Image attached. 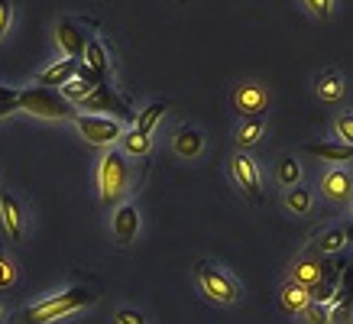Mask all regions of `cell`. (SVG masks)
<instances>
[{"instance_id": "6da1fadb", "label": "cell", "mask_w": 353, "mask_h": 324, "mask_svg": "<svg viewBox=\"0 0 353 324\" xmlns=\"http://www.w3.org/2000/svg\"><path fill=\"white\" fill-rule=\"evenodd\" d=\"M17 110H30V114H36V117H52V120H75V104L72 101H65L62 91L59 88H26V91H20L17 94Z\"/></svg>"}, {"instance_id": "d590c367", "label": "cell", "mask_w": 353, "mask_h": 324, "mask_svg": "<svg viewBox=\"0 0 353 324\" xmlns=\"http://www.w3.org/2000/svg\"><path fill=\"white\" fill-rule=\"evenodd\" d=\"M343 237H347V243H353V221L350 224H343Z\"/></svg>"}, {"instance_id": "ba28073f", "label": "cell", "mask_w": 353, "mask_h": 324, "mask_svg": "<svg viewBox=\"0 0 353 324\" xmlns=\"http://www.w3.org/2000/svg\"><path fill=\"white\" fill-rule=\"evenodd\" d=\"M78 108H81V110H108L110 108L120 120H133V110H130L127 104H123V101L110 91V85H97L94 91H91L81 104H78Z\"/></svg>"}, {"instance_id": "603a6c76", "label": "cell", "mask_w": 353, "mask_h": 324, "mask_svg": "<svg viewBox=\"0 0 353 324\" xmlns=\"http://www.w3.org/2000/svg\"><path fill=\"white\" fill-rule=\"evenodd\" d=\"M276 182L282 185V188H295V185L301 182V165L292 159V156L279 159V165H276Z\"/></svg>"}, {"instance_id": "7402d4cb", "label": "cell", "mask_w": 353, "mask_h": 324, "mask_svg": "<svg viewBox=\"0 0 353 324\" xmlns=\"http://www.w3.org/2000/svg\"><path fill=\"white\" fill-rule=\"evenodd\" d=\"M165 110H169V104H165V101H152V104H150L146 110H139V117H137V130H139V133H146V136H150L152 127H156V123H159V120L165 117Z\"/></svg>"}, {"instance_id": "cb8c5ba5", "label": "cell", "mask_w": 353, "mask_h": 324, "mask_svg": "<svg viewBox=\"0 0 353 324\" xmlns=\"http://www.w3.org/2000/svg\"><path fill=\"white\" fill-rule=\"evenodd\" d=\"M311 201H314L311 188H301V185H295V188H289V192H285V207H289L292 214H308Z\"/></svg>"}, {"instance_id": "7a4b0ae2", "label": "cell", "mask_w": 353, "mask_h": 324, "mask_svg": "<svg viewBox=\"0 0 353 324\" xmlns=\"http://www.w3.org/2000/svg\"><path fill=\"white\" fill-rule=\"evenodd\" d=\"M91 302H94V292L68 289V292L52 295V298H46V302H39V305H32V308H26L20 318H23V324H49V321H55V318H65V314L78 312V308H85V305H91Z\"/></svg>"}, {"instance_id": "4316f807", "label": "cell", "mask_w": 353, "mask_h": 324, "mask_svg": "<svg viewBox=\"0 0 353 324\" xmlns=\"http://www.w3.org/2000/svg\"><path fill=\"white\" fill-rule=\"evenodd\" d=\"M13 282H17V266H13V259L7 256V250L0 247V292L13 289Z\"/></svg>"}, {"instance_id": "d6a6232c", "label": "cell", "mask_w": 353, "mask_h": 324, "mask_svg": "<svg viewBox=\"0 0 353 324\" xmlns=\"http://www.w3.org/2000/svg\"><path fill=\"white\" fill-rule=\"evenodd\" d=\"M117 324H146V318L139 312H133V308H120L117 312Z\"/></svg>"}, {"instance_id": "484cf974", "label": "cell", "mask_w": 353, "mask_h": 324, "mask_svg": "<svg viewBox=\"0 0 353 324\" xmlns=\"http://www.w3.org/2000/svg\"><path fill=\"white\" fill-rule=\"evenodd\" d=\"M343 247H347V237H343V227H331V230H324L321 240H318V250H321V253H327V256H334V253H341Z\"/></svg>"}, {"instance_id": "30bf717a", "label": "cell", "mask_w": 353, "mask_h": 324, "mask_svg": "<svg viewBox=\"0 0 353 324\" xmlns=\"http://www.w3.org/2000/svg\"><path fill=\"white\" fill-rule=\"evenodd\" d=\"M110 227H114V237H117L120 247L133 243V240H137V234H139V211H137V205H120Z\"/></svg>"}, {"instance_id": "5b68a950", "label": "cell", "mask_w": 353, "mask_h": 324, "mask_svg": "<svg viewBox=\"0 0 353 324\" xmlns=\"http://www.w3.org/2000/svg\"><path fill=\"white\" fill-rule=\"evenodd\" d=\"M75 123H78V130H81V136H85L91 146H110V143H117L120 136H123V127H120V120H114V117L78 114Z\"/></svg>"}, {"instance_id": "1f68e13d", "label": "cell", "mask_w": 353, "mask_h": 324, "mask_svg": "<svg viewBox=\"0 0 353 324\" xmlns=\"http://www.w3.org/2000/svg\"><path fill=\"white\" fill-rule=\"evenodd\" d=\"M10 20H13V0H0V39H3V32L10 30Z\"/></svg>"}, {"instance_id": "8d00e7d4", "label": "cell", "mask_w": 353, "mask_h": 324, "mask_svg": "<svg viewBox=\"0 0 353 324\" xmlns=\"http://www.w3.org/2000/svg\"><path fill=\"white\" fill-rule=\"evenodd\" d=\"M0 312H3V298H0Z\"/></svg>"}, {"instance_id": "3957f363", "label": "cell", "mask_w": 353, "mask_h": 324, "mask_svg": "<svg viewBox=\"0 0 353 324\" xmlns=\"http://www.w3.org/2000/svg\"><path fill=\"white\" fill-rule=\"evenodd\" d=\"M97 185H101V201L104 205H117L120 198L127 194L130 185V165L127 156L117 150H110L104 159H101V172H97Z\"/></svg>"}, {"instance_id": "2e32d148", "label": "cell", "mask_w": 353, "mask_h": 324, "mask_svg": "<svg viewBox=\"0 0 353 324\" xmlns=\"http://www.w3.org/2000/svg\"><path fill=\"white\" fill-rule=\"evenodd\" d=\"M172 146H175V152H179L182 159H194V156L204 150V136L194 127H182L175 133V143H172Z\"/></svg>"}, {"instance_id": "83f0119b", "label": "cell", "mask_w": 353, "mask_h": 324, "mask_svg": "<svg viewBox=\"0 0 353 324\" xmlns=\"http://www.w3.org/2000/svg\"><path fill=\"white\" fill-rule=\"evenodd\" d=\"M334 133H337V140L343 146H353V114H341L334 120Z\"/></svg>"}, {"instance_id": "277c9868", "label": "cell", "mask_w": 353, "mask_h": 324, "mask_svg": "<svg viewBox=\"0 0 353 324\" xmlns=\"http://www.w3.org/2000/svg\"><path fill=\"white\" fill-rule=\"evenodd\" d=\"M198 282H201L204 295H211L214 302L234 305L236 298H240V289H236V282L230 279L227 272L217 270L214 263H208V259H201V263H198Z\"/></svg>"}, {"instance_id": "7c38bea8", "label": "cell", "mask_w": 353, "mask_h": 324, "mask_svg": "<svg viewBox=\"0 0 353 324\" xmlns=\"http://www.w3.org/2000/svg\"><path fill=\"white\" fill-rule=\"evenodd\" d=\"M59 45L65 49L68 59H81V55H85V45H88L85 30L72 20H62L59 23Z\"/></svg>"}, {"instance_id": "9c48e42d", "label": "cell", "mask_w": 353, "mask_h": 324, "mask_svg": "<svg viewBox=\"0 0 353 324\" xmlns=\"http://www.w3.org/2000/svg\"><path fill=\"white\" fill-rule=\"evenodd\" d=\"M321 192L327 201L334 205H343V201H350L353 194V175L343 172V169H331V172L321 179Z\"/></svg>"}, {"instance_id": "e575fe53", "label": "cell", "mask_w": 353, "mask_h": 324, "mask_svg": "<svg viewBox=\"0 0 353 324\" xmlns=\"http://www.w3.org/2000/svg\"><path fill=\"white\" fill-rule=\"evenodd\" d=\"M13 97H17V91H13V88H3V85H0V101H13Z\"/></svg>"}, {"instance_id": "5bb4252c", "label": "cell", "mask_w": 353, "mask_h": 324, "mask_svg": "<svg viewBox=\"0 0 353 324\" xmlns=\"http://www.w3.org/2000/svg\"><path fill=\"white\" fill-rule=\"evenodd\" d=\"M314 88H318V97L327 101V104H337V101L343 97V91H347L343 75L341 72H334V68H327V72H321V75L314 78Z\"/></svg>"}, {"instance_id": "8992f818", "label": "cell", "mask_w": 353, "mask_h": 324, "mask_svg": "<svg viewBox=\"0 0 353 324\" xmlns=\"http://www.w3.org/2000/svg\"><path fill=\"white\" fill-rule=\"evenodd\" d=\"M230 169H234V179H236V185L246 192V198H250L253 205H263V185H259L256 162H253L243 150H240L234 159H230Z\"/></svg>"}, {"instance_id": "836d02e7", "label": "cell", "mask_w": 353, "mask_h": 324, "mask_svg": "<svg viewBox=\"0 0 353 324\" xmlns=\"http://www.w3.org/2000/svg\"><path fill=\"white\" fill-rule=\"evenodd\" d=\"M17 94H20V91H17ZM10 110H17V97H13V101H0V117L10 114Z\"/></svg>"}, {"instance_id": "ac0fdd59", "label": "cell", "mask_w": 353, "mask_h": 324, "mask_svg": "<svg viewBox=\"0 0 353 324\" xmlns=\"http://www.w3.org/2000/svg\"><path fill=\"white\" fill-rule=\"evenodd\" d=\"M97 85H108V81H94V78H78V75H75L72 81H65L59 91H62L65 101H72V104H81V101H85V97L91 94Z\"/></svg>"}, {"instance_id": "4fadbf2b", "label": "cell", "mask_w": 353, "mask_h": 324, "mask_svg": "<svg viewBox=\"0 0 353 324\" xmlns=\"http://www.w3.org/2000/svg\"><path fill=\"white\" fill-rule=\"evenodd\" d=\"M78 65H81V59H62V62H55L52 68L39 72V75H36V85H43V88H62L65 81H72V78H75Z\"/></svg>"}, {"instance_id": "f546056e", "label": "cell", "mask_w": 353, "mask_h": 324, "mask_svg": "<svg viewBox=\"0 0 353 324\" xmlns=\"http://www.w3.org/2000/svg\"><path fill=\"white\" fill-rule=\"evenodd\" d=\"M337 295V285H331V282H318V285H311L308 289V298L314 305H327Z\"/></svg>"}, {"instance_id": "44dd1931", "label": "cell", "mask_w": 353, "mask_h": 324, "mask_svg": "<svg viewBox=\"0 0 353 324\" xmlns=\"http://www.w3.org/2000/svg\"><path fill=\"white\" fill-rule=\"evenodd\" d=\"M85 65L94 72L97 78H104L108 81V55H104V45L97 43V39H88V45H85Z\"/></svg>"}, {"instance_id": "9a60e30c", "label": "cell", "mask_w": 353, "mask_h": 324, "mask_svg": "<svg viewBox=\"0 0 353 324\" xmlns=\"http://www.w3.org/2000/svg\"><path fill=\"white\" fill-rule=\"evenodd\" d=\"M324 279V263L321 259H299L295 266H292V282H299L305 289L311 285H318Z\"/></svg>"}, {"instance_id": "d6986e66", "label": "cell", "mask_w": 353, "mask_h": 324, "mask_svg": "<svg viewBox=\"0 0 353 324\" xmlns=\"http://www.w3.org/2000/svg\"><path fill=\"white\" fill-rule=\"evenodd\" d=\"M266 133V120L263 117H246V123L236 127V146L240 150H250V146H256L259 136Z\"/></svg>"}, {"instance_id": "8fae6325", "label": "cell", "mask_w": 353, "mask_h": 324, "mask_svg": "<svg viewBox=\"0 0 353 324\" xmlns=\"http://www.w3.org/2000/svg\"><path fill=\"white\" fill-rule=\"evenodd\" d=\"M0 227H3V234L10 240L23 237V211L17 205V198L7 192H0Z\"/></svg>"}, {"instance_id": "52a82bcc", "label": "cell", "mask_w": 353, "mask_h": 324, "mask_svg": "<svg viewBox=\"0 0 353 324\" xmlns=\"http://www.w3.org/2000/svg\"><path fill=\"white\" fill-rule=\"evenodd\" d=\"M234 110L240 117H263V110H266V88L263 85H253V81H246L234 91Z\"/></svg>"}, {"instance_id": "4dcf8cb0", "label": "cell", "mask_w": 353, "mask_h": 324, "mask_svg": "<svg viewBox=\"0 0 353 324\" xmlns=\"http://www.w3.org/2000/svg\"><path fill=\"white\" fill-rule=\"evenodd\" d=\"M305 7H308L318 20H327L331 17V7H334V0H305Z\"/></svg>"}, {"instance_id": "e0dca14e", "label": "cell", "mask_w": 353, "mask_h": 324, "mask_svg": "<svg viewBox=\"0 0 353 324\" xmlns=\"http://www.w3.org/2000/svg\"><path fill=\"white\" fill-rule=\"evenodd\" d=\"M305 150L318 159H327V162H350L353 159V146H343L341 140L337 143H308Z\"/></svg>"}, {"instance_id": "d4e9b609", "label": "cell", "mask_w": 353, "mask_h": 324, "mask_svg": "<svg viewBox=\"0 0 353 324\" xmlns=\"http://www.w3.org/2000/svg\"><path fill=\"white\" fill-rule=\"evenodd\" d=\"M120 143H123V152H130V156H146V152H150V136H146V133H139L137 127L130 130V133H123V136H120Z\"/></svg>"}, {"instance_id": "ffe728a7", "label": "cell", "mask_w": 353, "mask_h": 324, "mask_svg": "<svg viewBox=\"0 0 353 324\" xmlns=\"http://www.w3.org/2000/svg\"><path fill=\"white\" fill-rule=\"evenodd\" d=\"M311 298H308V289L305 285H299V282H285L282 285V308L285 312H305V305H308Z\"/></svg>"}, {"instance_id": "f1b7e54d", "label": "cell", "mask_w": 353, "mask_h": 324, "mask_svg": "<svg viewBox=\"0 0 353 324\" xmlns=\"http://www.w3.org/2000/svg\"><path fill=\"white\" fill-rule=\"evenodd\" d=\"M301 314L308 318V324H331V305H314V302H308Z\"/></svg>"}]
</instances>
